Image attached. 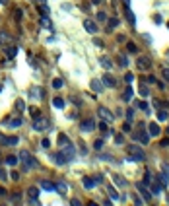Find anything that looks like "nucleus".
I'll return each mask as SVG.
<instances>
[{
    "label": "nucleus",
    "mask_w": 169,
    "mask_h": 206,
    "mask_svg": "<svg viewBox=\"0 0 169 206\" xmlns=\"http://www.w3.org/2000/svg\"><path fill=\"white\" fill-rule=\"evenodd\" d=\"M126 152H128V158L126 160L128 161H144V152H142V148L140 146H136V144H132V146H128L126 148Z\"/></svg>",
    "instance_id": "f257e3e1"
},
{
    "label": "nucleus",
    "mask_w": 169,
    "mask_h": 206,
    "mask_svg": "<svg viewBox=\"0 0 169 206\" xmlns=\"http://www.w3.org/2000/svg\"><path fill=\"white\" fill-rule=\"evenodd\" d=\"M47 124H49V119H47V117H41V115L35 117V119H33V122H31L33 130H45Z\"/></svg>",
    "instance_id": "f03ea898"
},
{
    "label": "nucleus",
    "mask_w": 169,
    "mask_h": 206,
    "mask_svg": "<svg viewBox=\"0 0 169 206\" xmlns=\"http://www.w3.org/2000/svg\"><path fill=\"white\" fill-rule=\"evenodd\" d=\"M95 127H97V124H95L93 119H84V121L80 122V130H82V132H93Z\"/></svg>",
    "instance_id": "7ed1b4c3"
},
{
    "label": "nucleus",
    "mask_w": 169,
    "mask_h": 206,
    "mask_svg": "<svg viewBox=\"0 0 169 206\" xmlns=\"http://www.w3.org/2000/svg\"><path fill=\"white\" fill-rule=\"evenodd\" d=\"M136 66H138V70L146 72V70H150V68H152V60H150L148 57H138Z\"/></svg>",
    "instance_id": "20e7f679"
},
{
    "label": "nucleus",
    "mask_w": 169,
    "mask_h": 206,
    "mask_svg": "<svg viewBox=\"0 0 169 206\" xmlns=\"http://www.w3.org/2000/svg\"><path fill=\"white\" fill-rule=\"evenodd\" d=\"M60 152L68 158V160H74V156H76V150H74V146H72L70 142L68 144H64V146H60Z\"/></svg>",
    "instance_id": "39448f33"
},
{
    "label": "nucleus",
    "mask_w": 169,
    "mask_h": 206,
    "mask_svg": "<svg viewBox=\"0 0 169 206\" xmlns=\"http://www.w3.org/2000/svg\"><path fill=\"white\" fill-rule=\"evenodd\" d=\"M97 117H101L103 121H109V122L113 121V113H111L107 107H103V105H101V107L97 109Z\"/></svg>",
    "instance_id": "423d86ee"
},
{
    "label": "nucleus",
    "mask_w": 169,
    "mask_h": 206,
    "mask_svg": "<svg viewBox=\"0 0 169 206\" xmlns=\"http://www.w3.org/2000/svg\"><path fill=\"white\" fill-rule=\"evenodd\" d=\"M132 138H134V140H136V142H142V144H148V140H150V134H146V132H144V130H142V127H140V132H134V134H132Z\"/></svg>",
    "instance_id": "0eeeda50"
},
{
    "label": "nucleus",
    "mask_w": 169,
    "mask_h": 206,
    "mask_svg": "<svg viewBox=\"0 0 169 206\" xmlns=\"http://www.w3.org/2000/svg\"><path fill=\"white\" fill-rule=\"evenodd\" d=\"M136 187H138V191H140V194H142V196H144V200H146V202H150V200H152V196H154V194H152V191H148L144 183H142V185L138 183Z\"/></svg>",
    "instance_id": "6e6552de"
},
{
    "label": "nucleus",
    "mask_w": 169,
    "mask_h": 206,
    "mask_svg": "<svg viewBox=\"0 0 169 206\" xmlns=\"http://www.w3.org/2000/svg\"><path fill=\"white\" fill-rule=\"evenodd\" d=\"M18 136H0V144H6V146H16L18 144Z\"/></svg>",
    "instance_id": "1a4fd4ad"
},
{
    "label": "nucleus",
    "mask_w": 169,
    "mask_h": 206,
    "mask_svg": "<svg viewBox=\"0 0 169 206\" xmlns=\"http://www.w3.org/2000/svg\"><path fill=\"white\" fill-rule=\"evenodd\" d=\"M148 134L150 136H159V134H161V129H159L157 122H150V124H148Z\"/></svg>",
    "instance_id": "9d476101"
},
{
    "label": "nucleus",
    "mask_w": 169,
    "mask_h": 206,
    "mask_svg": "<svg viewBox=\"0 0 169 206\" xmlns=\"http://www.w3.org/2000/svg\"><path fill=\"white\" fill-rule=\"evenodd\" d=\"M52 160L57 161V165H64V163H68V161H70L64 154H62V152H59L57 156H52Z\"/></svg>",
    "instance_id": "9b49d317"
},
{
    "label": "nucleus",
    "mask_w": 169,
    "mask_h": 206,
    "mask_svg": "<svg viewBox=\"0 0 169 206\" xmlns=\"http://www.w3.org/2000/svg\"><path fill=\"white\" fill-rule=\"evenodd\" d=\"M124 14H126V19H128L130 26H136V18H134V14H132V10H130L128 4H126V8H124Z\"/></svg>",
    "instance_id": "f8f14e48"
},
{
    "label": "nucleus",
    "mask_w": 169,
    "mask_h": 206,
    "mask_svg": "<svg viewBox=\"0 0 169 206\" xmlns=\"http://www.w3.org/2000/svg\"><path fill=\"white\" fill-rule=\"evenodd\" d=\"M84 29L88 33H95V31H97V26H95L91 19H86V21H84Z\"/></svg>",
    "instance_id": "ddd939ff"
},
{
    "label": "nucleus",
    "mask_w": 169,
    "mask_h": 206,
    "mask_svg": "<svg viewBox=\"0 0 169 206\" xmlns=\"http://www.w3.org/2000/svg\"><path fill=\"white\" fill-rule=\"evenodd\" d=\"M101 82H103V86H109V88H115V86H117V80L113 76H109V74H105Z\"/></svg>",
    "instance_id": "4468645a"
},
{
    "label": "nucleus",
    "mask_w": 169,
    "mask_h": 206,
    "mask_svg": "<svg viewBox=\"0 0 169 206\" xmlns=\"http://www.w3.org/2000/svg\"><path fill=\"white\" fill-rule=\"evenodd\" d=\"M6 165H18L20 163V156H6Z\"/></svg>",
    "instance_id": "2eb2a0df"
},
{
    "label": "nucleus",
    "mask_w": 169,
    "mask_h": 206,
    "mask_svg": "<svg viewBox=\"0 0 169 206\" xmlns=\"http://www.w3.org/2000/svg\"><path fill=\"white\" fill-rule=\"evenodd\" d=\"M52 105H54L57 109H64L66 101H64V99H62V97H54V99H52Z\"/></svg>",
    "instance_id": "dca6fc26"
},
{
    "label": "nucleus",
    "mask_w": 169,
    "mask_h": 206,
    "mask_svg": "<svg viewBox=\"0 0 169 206\" xmlns=\"http://www.w3.org/2000/svg\"><path fill=\"white\" fill-rule=\"evenodd\" d=\"M91 90L93 91H103V82H99V80H93V82H91Z\"/></svg>",
    "instance_id": "f3484780"
},
{
    "label": "nucleus",
    "mask_w": 169,
    "mask_h": 206,
    "mask_svg": "<svg viewBox=\"0 0 169 206\" xmlns=\"http://www.w3.org/2000/svg\"><path fill=\"white\" fill-rule=\"evenodd\" d=\"M99 62H101V66H103V68H107V70H111V68H113V62H111V58L101 57V58H99Z\"/></svg>",
    "instance_id": "a211bd4d"
},
{
    "label": "nucleus",
    "mask_w": 169,
    "mask_h": 206,
    "mask_svg": "<svg viewBox=\"0 0 169 206\" xmlns=\"http://www.w3.org/2000/svg\"><path fill=\"white\" fill-rule=\"evenodd\" d=\"M41 187L45 189V191H51V193H52V191H57V187L52 185L51 181H41Z\"/></svg>",
    "instance_id": "6ab92c4d"
},
{
    "label": "nucleus",
    "mask_w": 169,
    "mask_h": 206,
    "mask_svg": "<svg viewBox=\"0 0 169 206\" xmlns=\"http://www.w3.org/2000/svg\"><path fill=\"white\" fill-rule=\"evenodd\" d=\"M156 179H157V183H159V185H161V187H167V181H169V177H167V175H165V173L157 175Z\"/></svg>",
    "instance_id": "aec40b11"
},
{
    "label": "nucleus",
    "mask_w": 169,
    "mask_h": 206,
    "mask_svg": "<svg viewBox=\"0 0 169 206\" xmlns=\"http://www.w3.org/2000/svg\"><path fill=\"white\" fill-rule=\"evenodd\" d=\"M107 24H109V26H107V29H115V27H119V26H121V21H119L117 18H111V19H107Z\"/></svg>",
    "instance_id": "412c9836"
},
{
    "label": "nucleus",
    "mask_w": 169,
    "mask_h": 206,
    "mask_svg": "<svg viewBox=\"0 0 169 206\" xmlns=\"http://www.w3.org/2000/svg\"><path fill=\"white\" fill-rule=\"evenodd\" d=\"M6 122L12 127V129H18V127H21V124H23V121H21L20 117H18V119H12V121H6Z\"/></svg>",
    "instance_id": "4be33fe9"
},
{
    "label": "nucleus",
    "mask_w": 169,
    "mask_h": 206,
    "mask_svg": "<svg viewBox=\"0 0 169 206\" xmlns=\"http://www.w3.org/2000/svg\"><path fill=\"white\" fill-rule=\"evenodd\" d=\"M16 55H18V47H8L6 49V57L8 58H16Z\"/></svg>",
    "instance_id": "5701e85b"
},
{
    "label": "nucleus",
    "mask_w": 169,
    "mask_h": 206,
    "mask_svg": "<svg viewBox=\"0 0 169 206\" xmlns=\"http://www.w3.org/2000/svg\"><path fill=\"white\" fill-rule=\"evenodd\" d=\"M26 165H27V169H29V167H31V169H35V167H37V160L29 156V158L26 160Z\"/></svg>",
    "instance_id": "b1692460"
},
{
    "label": "nucleus",
    "mask_w": 169,
    "mask_h": 206,
    "mask_svg": "<svg viewBox=\"0 0 169 206\" xmlns=\"http://www.w3.org/2000/svg\"><path fill=\"white\" fill-rule=\"evenodd\" d=\"M62 86H64V80H62V78H54V80H52V88H54V90H60Z\"/></svg>",
    "instance_id": "393cba45"
},
{
    "label": "nucleus",
    "mask_w": 169,
    "mask_h": 206,
    "mask_svg": "<svg viewBox=\"0 0 169 206\" xmlns=\"http://www.w3.org/2000/svg\"><path fill=\"white\" fill-rule=\"evenodd\" d=\"M84 187L86 189H93L95 187V181L91 179V177H84Z\"/></svg>",
    "instance_id": "a878e982"
},
{
    "label": "nucleus",
    "mask_w": 169,
    "mask_h": 206,
    "mask_svg": "<svg viewBox=\"0 0 169 206\" xmlns=\"http://www.w3.org/2000/svg\"><path fill=\"white\" fill-rule=\"evenodd\" d=\"M54 187H57V191H59V193H66V191H68V185H66V183H62V181H59Z\"/></svg>",
    "instance_id": "bb28decb"
},
{
    "label": "nucleus",
    "mask_w": 169,
    "mask_h": 206,
    "mask_svg": "<svg viewBox=\"0 0 169 206\" xmlns=\"http://www.w3.org/2000/svg\"><path fill=\"white\" fill-rule=\"evenodd\" d=\"M159 193H161V185H159V183L156 181V183L152 185V194H156V196H157Z\"/></svg>",
    "instance_id": "cd10ccee"
},
{
    "label": "nucleus",
    "mask_w": 169,
    "mask_h": 206,
    "mask_svg": "<svg viewBox=\"0 0 169 206\" xmlns=\"http://www.w3.org/2000/svg\"><path fill=\"white\" fill-rule=\"evenodd\" d=\"M107 193H109V196L113 200H119V194H117V191H115L113 187H107Z\"/></svg>",
    "instance_id": "c85d7f7f"
},
{
    "label": "nucleus",
    "mask_w": 169,
    "mask_h": 206,
    "mask_svg": "<svg viewBox=\"0 0 169 206\" xmlns=\"http://www.w3.org/2000/svg\"><path fill=\"white\" fill-rule=\"evenodd\" d=\"M167 111H165V109H161V111H159V113H157V121H167Z\"/></svg>",
    "instance_id": "c756f323"
},
{
    "label": "nucleus",
    "mask_w": 169,
    "mask_h": 206,
    "mask_svg": "<svg viewBox=\"0 0 169 206\" xmlns=\"http://www.w3.org/2000/svg\"><path fill=\"white\" fill-rule=\"evenodd\" d=\"M68 142H70V140H68V136H66V134L59 136V146H64V144H68Z\"/></svg>",
    "instance_id": "7c9ffc66"
},
{
    "label": "nucleus",
    "mask_w": 169,
    "mask_h": 206,
    "mask_svg": "<svg viewBox=\"0 0 169 206\" xmlns=\"http://www.w3.org/2000/svg\"><path fill=\"white\" fill-rule=\"evenodd\" d=\"M27 194H29L31 198H37V196H39V191H37V189H35V187H31V189H29V191H27Z\"/></svg>",
    "instance_id": "2f4dec72"
},
{
    "label": "nucleus",
    "mask_w": 169,
    "mask_h": 206,
    "mask_svg": "<svg viewBox=\"0 0 169 206\" xmlns=\"http://www.w3.org/2000/svg\"><path fill=\"white\" fill-rule=\"evenodd\" d=\"M130 97H132V88H126V91H124L123 99H124V101H130Z\"/></svg>",
    "instance_id": "473e14b6"
},
{
    "label": "nucleus",
    "mask_w": 169,
    "mask_h": 206,
    "mask_svg": "<svg viewBox=\"0 0 169 206\" xmlns=\"http://www.w3.org/2000/svg\"><path fill=\"white\" fill-rule=\"evenodd\" d=\"M29 115H33V119H35V117L41 115V111L37 109V107H29Z\"/></svg>",
    "instance_id": "72a5a7b5"
},
{
    "label": "nucleus",
    "mask_w": 169,
    "mask_h": 206,
    "mask_svg": "<svg viewBox=\"0 0 169 206\" xmlns=\"http://www.w3.org/2000/svg\"><path fill=\"white\" fill-rule=\"evenodd\" d=\"M115 183H117L119 187H124V185H126V181H124L123 177H119V175H117V177H115Z\"/></svg>",
    "instance_id": "f704fd0d"
},
{
    "label": "nucleus",
    "mask_w": 169,
    "mask_h": 206,
    "mask_svg": "<svg viewBox=\"0 0 169 206\" xmlns=\"http://www.w3.org/2000/svg\"><path fill=\"white\" fill-rule=\"evenodd\" d=\"M93 150H103V140H95V144H93Z\"/></svg>",
    "instance_id": "c9c22d12"
},
{
    "label": "nucleus",
    "mask_w": 169,
    "mask_h": 206,
    "mask_svg": "<svg viewBox=\"0 0 169 206\" xmlns=\"http://www.w3.org/2000/svg\"><path fill=\"white\" fill-rule=\"evenodd\" d=\"M41 26H43V27H49V26H51V19L43 16V18H41Z\"/></svg>",
    "instance_id": "e433bc0d"
},
{
    "label": "nucleus",
    "mask_w": 169,
    "mask_h": 206,
    "mask_svg": "<svg viewBox=\"0 0 169 206\" xmlns=\"http://www.w3.org/2000/svg\"><path fill=\"white\" fill-rule=\"evenodd\" d=\"M119 64H121V66H126V64H128V60H126V57H124V55H121V57H119Z\"/></svg>",
    "instance_id": "4c0bfd02"
},
{
    "label": "nucleus",
    "mask_w": 169,
    "mask_h": 206,
    "mask_svg": "<svg viewBox=\"0 0 169 206\" xmlns=\"http://www.w3.org/2000/svg\"><path fill=\"white\" fill-rule=\"evenodd\" d=\"M126 49H128L130 53H136V51H138V49H136V45H134V43H130V41L126 43Z\"/></svg>",
    "instance_id": "58836bf2"
},
{
    "label": "nucleus",
    "mask_w": 169,
    "mask_h": 206,
    "mask_svg": "<svg viewBox=\"0 0 169 206\" xmlns=\"http://www.w3.org/2000/svg\"><path fill=\"white\" fill-rule=\"evenodd\" d=\"M132 119H134V109H128V111H126V121H132Z\"/></svg>",
    "instance_id": "ea45409f"
},
{
    "label": "nucleus",
    "mask_w": 169,
    "mask_h": 206,
    "mask_svg": "<svg viewBox=\"0 0 169 206\" xmlns=\"http://www.w3.org/2000/svg\"><path fill=\"white\" fill-rule=\"evenodd\" d=\"M27 158H29V152H27V150H21V152H20V160H23V161H26Z\"/></svg>",
    "instance_id": "a19ab883"
},
{
    "label": "nucleus",
    "mask_w": 169,
    "mask_h": 206,
    "mask_svg": "<svg viewBox=\"0 0 169 206\" xmlns=\"http://www.w3.org/2000/svg\"><path fill=\"white\" fill-rule=\"evenodd\" d=\"M10 181H20V173H18V171H12V173H10Z\"/></svg>",
    "instance_id": "79ce46f5"
},
{
    "label": "nucleus",
    "mask_w": 169,
    "mask_h": 206,
    "mask_svg": "<svg viewBox=\"0 0 169 206\" xmlns=\"http://www.w3.org/2000/svg\"><path fill=\"white\" fill-rule=\"evenodd\" d=\"M140 95H142V97L150 95V90H148V88H146V86H142V88H140Z\"/></svg>",
    "instance_id": "37998d69"
},
{
    "label": "nucleus",
    "mask_w": 169,
    "mask_h": 206,
    "mask_svg": "<svg viewBox=\"0 0 169 206\" xmlns=\"http://www.w3.org/2000/svg\"><path fill=\"white\" fill-rule=\"evenodd\" d=\"M39 12L43 14V16H45V14H49V6H47V4H41V6H39Z\"/></svg>",
    "instance_id": "c03bdc74"
},
{
    "label": "nucleus",
    "mask_w": 169,
    "mask_h": 206,
    "mask_svg": "<svg viewBox=\"0 0 169 206\" xmlns=\"http://www.w3.org/2000/svg\"><path fill=\"white\" fill-rule=\"evenodd\" d=\"M97 21H107V14H105V12H99L97 14Z\"/></svg>",
    "instance_id": "a18cd8bd"
},
{
    "label": "nucleus",
    "mask_w": 169,
    "mask_h": 206,
    "mask_svg": "<svg viewBox=\"0 0 169 206\" xmlns=\"http://www.w3.org/2000/svg\"><path fill=\"white\" fill-rule=\"evenodd\" d=\"M23 107H26V105H23V101H21V99H18V101H16V109H18V111H23Z\"/></svg>",
    "instance_id": "49530a36"
},
{
    "label": "nucleus",
    "mask_w": 169,
    "mask_h": 206,
    "mask_svg": "<svg viewBox=\"0 0 169 206\" xmlns=\"http://www.w3.org/2000/svg\"><path fill=\"white\" fill-rule=\"evenodd\" d=\"M41 146H43V148H51V142H49V138H43V140H41Z\"/></svg>",
    "instance_id": "de8ad7c7"
},
{
    "label": "nucleus",
    "mask_w": 169,
    "mask_h": 206,
    "mask_svg": "<svg viewBox=\"0 0 169 206\" xmlns=\"http://www.w3.org/2000/svg\"><path fill=\"white\" fill-rule=\"evenodd\" d=\"M138 109H142V111H148V105H146V101H138Z\"/></svg>",
    "instance_id": "09e8293b"
},
{
    "label": "nucleus",
    "mask_w": 169,
    "mask_h": 206,
    "mask_svg": "<svg viewBox=\"0 0 169 206\" xmlns=\"http://www.w3.org/2000/svg\"><path fill=\"white\" fill-rule=\"evenodd\" d=\"M123 132H130V122H128V121L123 124Z\"/></svg>",
    "instance_id": "8fccbe9b"
},
{
    "label": "nucleus",
    "mask_w": 169,
    "mask_h": 206,
    "mask_svg": "<svg viewBox=\"0 0 169 206\" xmlns=\"http://www.w3.org/2000/svg\"><path fill=\"white\" fill-rule=\"evenodd\" d=\"M150 181H152V179H150V171H146V177H144L142 183H144V185H150Z\"/></svg>",
    "instance_id": "3c124183"
},
{
    "label": "nucleus",
    "mask_w": 169,
    "mask_h": 206,
    "mask_svg": "<svg viewBox=\"0 0 169 206\" xmlns=\"http://www.w3.org/2000/svg\"><path fill=\"white\" fill-rule=\"evenodd\" d=\"M161 167H163V173H165V175H167V177H169V165H167V163H163Z\"/></svg>",
    "instance_id": "603ef678"
},
{
    "label": "nucleus",
    "mask_w": 169,
    "mask_h": 206,
    "mask_svg": "<svg viewBox=\"0 0 169 206\" xmlns=\"http://www.w3.org/2000/svg\"><path fill=\"white\" fill-rule=\"evenodd\" d=\"M101 183H103V177L97 175V177H95V185H101Z\"/></svg>",
    "instance_id": "864d4df0"
},
{
    "label": "nucleus",
    "mask_w": 169,
    "mask_h": 206,
    "mask_svg": "<svg viewBox=\"0 0 169 206\" xmlns=\"http://www.w3.org/2000/svg\"><path fill=\"white\" fill-rule=\"evenodd\" d=\"M6 177H8V175H6V171H4V169L0 167V179H6Z\"/></svg>",
    "instance_id": "5fc2aeb1"
},
{
    "label": "nucleus",
    "mask_w": 169,
    "mask_h": 206,
    "mask_svg": "<svg viewBox=\"0 0 169 206\" xmlns=\"http://www.w3.org/2000/svg\"><path fill=\"white\" fill-rule=\"evenodd\" d=\"M115 142H117V144H123V142H124V140H123V136L119 134V136H117V138H115Z\"/></svg>",
    "instance_id": "6e6d98bb"
},
{
    "label": "nucleus",
    "mask_w": 169,
    "mask_h": 206,
    "mask_svg": "<svg viewBox=\"0 0 169 206\" xmlns=\"http://www.w3.org/2000/svg\"><path fill=\"white\" fill-rule=\"evenodd\" d=\"M163 76H165V80L169 82V68H165V70H163Z\"/></svg>",
    "instance_id": "4d7b16f0"
},
{
    "label": "nucleus",
    "mask_w": 169,
    "mask_h": 206,
    "mask_svg": "<svg viewBox=\"0 0 169 206\" xmlns=\"http://www.w3.org/2000/svg\"><path fill=\"white\" fill-rule=\"evenodd\" d=\"M72 103H74V105H80V103H82V101H80L78 97H72Z\"/></svg>",
    "instance_id": "13d9d810"
},
{
    "label": "nucleus",
    "mask_w": 169,
    "mask_h": 206,
    "mask_svg": "<svg viewBox=\"0 0 169 206\" xmlns=\"http://www.w3.org/2000/svg\"><path fill=\"white\" fill-rule=\"evenodd\" d=\"M4 194H6V189H4V187H0V196H4Z\"/></svg>",
    "instance_id": "bf43d9fd"
},
{
    "label": "nucleus",
    "mask_w": 169,
    "mask_h": 206,
    "mask_svg": "<svg viewBox=\"0 0 169 206\" xmlns=\"http://www.w3.org/2000/svg\"><path fill=\"white\" fill-rule=\"evenodd\" d=\"M91 2H93V4H99V2H101V0H91Z\"/></svg>",
    "instance_id": "052dcab7"
},
{
    "label": "nucleus",
    "mask_w": 169,
    "mask_h": 206,
    "mask_svg": "<svg viewBox=\"0 0 169 206\" xmlns=\"http://www.w3.org/2000/svg\"><path fill=\"white\" fill-rule=\"evenodd\" d=\"M0 4H8V0H0Z\"/></svg>",
    "instance_id": "680f3d73"
},
{
    "label": "nucleus",
    "mask_w": 169,
    "mask_h": 206,
    "mask_svg": "<svg viewBox=\"0 0 169 206\" xmlns=\"http://www.w3.org/2000/svg\"><path fill=\"white\" fill-rule=\"evenodd\" d=\"M37 2H41V4H45V0H37Z\"/></svg>",
    "instance_id": "e2e57ef3"
},
{
    "label": "nucleus",
    "mask_w": 169,
    "mask_h": 206,
    "mask_svg": "<svg viewBox=\"0 0 169 206\" xmlns=\"http://www.w3.org/2000/svg\"><path fill=\"white\" fill-rule=\"evenodd\" d=\"M167 29H169V21H167Z\"/></svg>",
    "instance_id": "0e129e2a"
},
{
    "label": "nucleus",
    "mask_w": 169,
    "mask_h": 206,
    "mask_svg": "<svg viewBox=\"0 0 169 206\" xmlns=\"http://www.w3.org/2000/svg\"><path fill=\"white\" fill-rule=\"evenodd\" d=\"M124 2H126V4H128V0H124Z\"/></svg>",
    "instance_id": "69168bd1"
},
{
    "label": "nucleus",
    "mask_w": 169,
    "mask_h": 206,
    "mask_svg": "<svg viewBox=\"0 0 169 206\" xmlns=\"http://www.w3.org/2000/svg\"><path fill=\"white\" fill-rule=\"evenodd\" d=\"M0 91H2V86H0Z\"/></svg>",
    "instance_id": "338daca9"
}]
</instances>
